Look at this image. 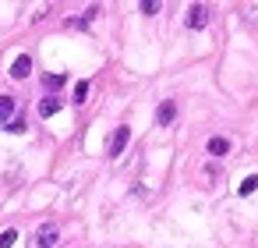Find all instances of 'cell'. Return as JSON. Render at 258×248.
Returning <instances> with one entry per match:
<instances>
[{
    "instance_id": "7a4b0ae2",
    "label": "cell",
    "mask_w": 258,
    "mask_h": 248,
    "mask_svg": "<svg viewBox=\"0 0 258 248\" xmlns=\"http://www.w3.org/2000/svg\"><path fill=\"white\" fill-rule=\"evenodd\" d=\"M127 142H131V128L120 124V128L113 131V138H110V156H120V153L127 149Z\"/></svg>"
},
{
    "instance_id": "7c38bea8",
    "label": "cell",
    "mask_w": 258,
    "mask_h": 248,
    "mask_svg": "<svg viewBox=\"0 0 258 248\" xmlns=\"http://www.w3.org/2000/svg\"><path fill=\"white\" fill-rule=\"evenodd\" d=\"M4 128H8L11 135H22V131H25V121H22V117H11V121H8Z\"/></svg>"
},
{
    "instance_id": "277c9868",
    "label": "cell",
    "mask_w": 258,
    "mask_h": 248,
    "mask_svg": "<svg viewBox=\"0 0 258 248\" xmlns=\"http://www.w3.org/2000/svg\"><path fill=\"white\" fill-rule=\"evenodd\" d=\"M173 117H177V103H173V100H163V103H159V110H156V124H163V128H166Z\"/></svg>"
},
{
    "instance_id": "ba28073f",
    "label": "cell",
    "mask_w": 258,
    "mask_h": 248,
    "mask_svg": "<svg viewBox=\"0 0 258 248\" xmlns=\"http://www.w3.org/2000/svg\"><path fill=\"white\" fill-rule=\"evenodd\" d=\"M57 110H60V100H57V96H46V100L36 107V114H39V117H53Z\"/></svg>"
},
{
    "instance_id": "5bb4252c",
    "label": "cell",
    "mask_w": 258,
    "mask_h": 248,
    "mask_svg": "<svg viewBox=\"0 0 258 248\" xmlns=\"http://www.w3.org/2000/svg\"><path fill=\"white\" fill-rule=\"evenodd\" d=\"M163 4H159V0H142V15H156Z\"/></svg>"
},
{
    "instance_id": "3957f363",
    "label": "cell",
    "mask_w": 258,
    "mask_h": 248,
    "mask_svg": "<svg viewBox=\"0 0 258 248\" xmlns=\"http://www.w3.org/2000/svg\"><path fill=\"white\" fill-rule=\"evenodd\" d=\"M57 237H60L57 223H43V227L36 230V244H39V248H53V244H57Z\"/></svg>"
},
{
    "instance_id": "6da1fadb",
    "label": "cell",
    "mask_w": 258,
    "mask_h": 248,
    "mask_svg": "<svg viewBox=\"0 0 258 248\" xmlns=\"http://www.w3.org/2000/svg\"><path fill=\"white\" fill-rule=\"evenodd\" d=\"M209 18H212V11H209L205 4H191V8H187V29H205Z\"/></svg>"
},
{
    "instance_id": "8992f818",
    "label": "cell",
    "mask_w": 258,
    "mask_h": 248,
    "mask_svg": "<svg viewBox=\"0 0 258 248\" xmlns=\"http://www.w3.org/2000/svg\"><path fill=\"white\" fill-rule=\"evenodd\" d=\"M209 156H226L230 153V138H223V135H216V138H209Z\"/></svg>"
},
{
    "instance_id": "9c48e42d",
    "label": "cell",
    "mask_w": 258,
    "mask_h": 248,
    "mask_svg": "<svg viewBox=\"0 0 258 248\" xmlns=\"http://www.w3.org/2000/svg\"><path fill=\"white\" fill-rule=\"evenodd\" d=\"M18 241V230L15 227H8V230H0V248H11Z\"/></svg>"
},
{
    "instance_id": "30bf717a",
    "label": "cell",
    "mask_w": 258,
    "mask_h": 248,
    "mask_svg": "<svg viewBox=\"0 0 258 248\" xmlns=\"http://www.w3.org/2000/svg\"><path fill=\"white\" fill-rule=\"evenodd\" d=\"M254 188H258V177L251 174V177H244V181H240V188H237V191H240V195H254Z\"/></svg>"
},
{
    "instance_id": "52a82bcc",
    "label": "cell",
    "mask_w": 258,
    "mask_h": 248,
    "mask_svg": "<svg viewBox=\"0 0 258 248\" xmlns=\"http://www.w3.org/2000/svg\"><path fill=\"white\" fill-rule=\"evenodd\" d=\"M15 96H0V124H8L11 117H15Z\"/></svg>"
},
{
    "instance_id": "5b68a950",
    "label": "cell",
    "mask_w": 258,
    "mask_h": 248,
    "mask_svg": "<svg viewBox=\"0 0 258 248\" xmlns=\"http://www.w3.org/2000/svg\"><path fill=\"white\" fill-rule=\"evenodd\" d=\"M29 71H32V57H29V54L15 57V64H11V78H29Z\"/></svg>"
},
{
    "instance_id": "4fadbf2b",
    "label": "cell",
    "mask_w": 258,
    "mask_h": 248,
    "mask_svg": "<svg viewBox=\"0 0 258 248\" xmlns=\"http://www.w3.org/2000/svg\"><path fill=\"white\" fill-rule=\"evenodd\" d=\"M85 96H89V82H78L75 85V103H85Z\"/></svg>"
},
{
    "instance_id": "8fae6325",
    "label": "cell",
    "mask_w": 258,
    "mask_h": 248,
    "mask_svg": "<svg viewBox=\"0 0 258 248\" xmlns=\"http://www.w3.org/2000/svg\"><path fill=\"white\" fill-rule=\"evenodd\" d=\"M64 82H68V75H46V78H43V85H46V89H60Z\"/></svg>"
}]
</instances>
